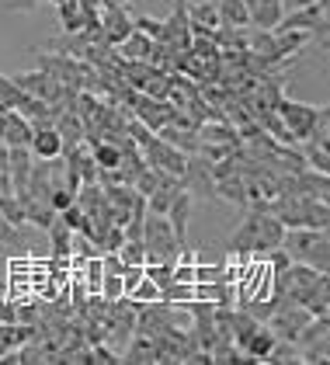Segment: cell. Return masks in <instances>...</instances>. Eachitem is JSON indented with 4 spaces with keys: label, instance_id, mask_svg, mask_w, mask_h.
<instances>
[{
    "label": "cell",
    "instance_id": "cell-1",
    "mask_svg": "<svg viewBox=\"0 0 330 365\" xmlns=\"http://www.w3.org/2000/svg\"><path fill=\"white\" fill-rule=\"evenodd\" d=\"M282 251L289 254V261L309 264L316 272H330V240L327 230H306V226H292L282 237Z\"/></svg>",
    "mask_w": 330,
    "mask_h": 365
},
{
    "label": "cell",
    "instance_id": "cell-2",
    "mask_svg": "<svg viewBox=\"0 0 330 365\" xmlns=\"http://www.w3.org/2000/svg\"><path fill=\"white\" fill-rule=\"evenodd\" d=\"M143 247H146V261H167L174 264V257L181 254V240L174 233V226L164 212H150L143 216Z\"/></svg>",
    "mask_w": 330,
    "mask_h": 365
},
{
    "label": "cell",
    "instance_id": "cell-3",
    "mask_svg": "<svg viewBox=\"0 0 330 365\" xmlns=\"http://www.w3.org/2000/svg\"><path fill=\"white\" fill-rule=\"evenodd\" d=\"M327 115L324 105H303V101H292V98H282L278 101V118L285 125V133L292 136V143H303L313 136L316 122Z\"/></svg>",
    "mask_w": 330,
    "mask_h": 365
},
{
    "label": "cell",
    "instance_id": "cell-4",
    "mask_svg": "<svg viewBox=\"0 0 330 365\" xmlns=\"http://www.w3.org/2000/svg\"><path fill=\"white\" fill-rule=\"evenodd\" d=\"M139 153H143V160H146V164H150L153 170H160V174H170V178H177V181H181L188 153H181L177 146H170L167 140H160V136L153 133V136H150L146 143H139Z\"/></svg>",
    "mask_w": 330,
    "mask_h": 365
},
{
    "label": "cell",
    "instance_id": "cell-5",
    "mask_svg": "<svg viewBox=\"0 0 330 365\" xmlns=\"http://www.w3.org/2000/svg\"><path fill=\"white\" fill-rule=\"evenodd\" d=\"M181 188L192 198H216V174H212V160L202 153H188L185 160V174H181Z\"/></svg>",
    "mask_w": 330,
    "mask_h": 365
},
{
    "label": "cell",
    "instance_id": "cell-6",
    "mask_svg": "<svg viewBox=\"0 0 330 365\" xmlns=\"http://www.w3.org/2000/svg\"><path fill=\"white\" fill-rule=\"evenodd\" d=\"M268 327H272V334L278 341H292L296 344V337L303 331L306 324H309V309L299 307V303H289V299H282L275 309H272V317L264 320Z\"/></svg>",
    "mask_w": 330,
    "mask_h": 365
},
{
    "label": "cell",
    "instance_id": "cell-7",
    "mask_svg": "<svg viewBox=\"0 0 330 365\" xmlns=\"http://www.w3.org/2000/svg\"><path fill=\"white\" fill-rule=\"evenodd\" d=\"M278 29L313 31V35H320V49H327V0H316V4L299 7V11H285Z\"/></svg>",
    "mask_w": 330,
    "mask_h": 365
},
{
    "label": "cell",
    "instance_id": "cell-8",
    "mask_svg": "<svg viewBox=\"0 0 330 365\" xmlns=\"http://www.w3.org/2000/svg\"><path fill=\"white\" fill-rule=\"evenodd\" d=\"M98 35H101L108 46H122V42L133 35V18L122 11V4H108V7L98 14Z\"/></svg>",
    "mask_w": 330,
    "mask_h": 365
},
{
    "label": "cell",
    "instance_id": "cell-9",
    "mask_svg": "<svg viewBox=\"0 0 330 365\" xmlns=\"http://www.w3.org/2000/svg\"><path fill=\"white\" fill-rule=\"evenodd\" d=\"M28 150L35 160H56V157H63V136L56 133V125H31Z\"/></svg>",
    "mask_w": 330,
    "mask_h": 365
},
{
    "label": "cell",
    "instance_id": "cell-10",
    "mask_svg": "<svg viewBox=\"0 0 330 365\" xmlns=\"http://www.w3.org/2000/svg\"><path fill=\"white\" fill-rule=\"evenodd\" d=\"M247 14L254 29L275 31L282 25V18H285V4L282 0H247Z\"/></svg>",
    "mask_w": 330,
    "mask_h": 365
},
{
    "label": "cell",
    "instance_id": "cell-11",
    "mask_svg": "<svg viewBox=\"0 0 330 365\" xmlns=\"http://www.w3.org/2000/svg\"><path fill=\"white\" fill-rule=\"evenodd\" d=\"M31 164H35V157H31L28 146H7V174H11V188H14V195L25 192Z\"/></svg>",
    "mask_w": 330,
    "mask_h": 365
},
{
    "label": "cell",
    "instance_id": "cell-12",
    "mask_svg": "<svg viewBox=\"0 0 330 365\" xmlns=\"http://www.w3.org/2000/svg\"><path fill=\"white\" fill-rule=\"evenodd\" d=\"M257 212H261V209H254V205H250L247 216H244V223H240V230L230 237V251L240 254V257L254 254V247H257Z\"/></svg>",
    "mask_w": 330,
    "mask_h": 365
},
{
    "label": "cell",
    "instance_id": "cell-13",
    "mask_svg": "<svg viewBox=\"0 0 330 365\" xmlns=\"http://www.w3.org/2000/svg\"><path fill=\"white\" fill-rule=\"evenodd\" d=\"M188 29L192 35H212L220 29V14H216V4H188Z\"/></svg>",
    "mask_w": 330,
    "mask_h": 365
},
{
    "label": "cell",
    "instance_id": "cell-14",
    "mask_svg": "<svg viewBox=\"0 0 330 365\" xmlns=\"http://www.w3.org/2000/svg\"><path fill=\"white\" fill-rule=\"evenodd\" d=\"M0 136L7 146H28L31 143V122H28L21 112H4V129H0Z\"/></svg>",
    "mask_w": 330,
    "mask_h": 365
},
{
    "label": "cell",
    "instance_id": "cell-15",
    "mask_svg": "<svg viewBox=\"0 0 330 365\" xmlns=\"http://www.w3.org/2000/svg\"><path fill=\"white\" fill-rule=\"evenodd\" d=\"M122 362L129 365H146V362H157V341L150 334H133L129 344L122 348Z\"/></svg>",
    "mask_w": 330,
    "mask_h": 365
},
{
    "label": "cell",
    "instance_id": "cell-16",
    "mask_svg": "<svg viewBox=\"0 0 330 365\" xmlns=\"http://www.w3.org/2000/svg\"><path fill=\"white\" fill-rule=\"evenodd\" d=\"M296 192H299V195L324 198V202H327V195H330V178L324 174V170L303 168L299 174H296Z\"/></svg>",
    "mask_w": 330,
    "mask_h": 365
},
{
    "label": "cell",
    "instance_id": "cell-17",
    "mask_svg": "<svg viewBox=\"0 0 330 365\" xmlns=\"http://www.w3.org/2000/svg\"><path fill=\"white\" fill-rule=\"evenodd\" d=\"M216 198L247 209V185H244V174H222V178H216Z\"/></svg>",
    "mask_w": 330,
    "mask_h": 365
},
{
    "label": "cell",
    "instance_id": "cell-18",
    "mask_svg": "<svg viewBox=\"0 0 330 365\" xmlns=\"http://www.w3.org/2000/svg\"><path fill=\"white\" fill-rule=\"evenodd\" d=\"M275 341L278 337L272 334V327H268V324H261V327L254 331V337L247 341V348H244V362H264Z\"/></svg>",
    "mask_w": 330,
    "mask_h": 365
},
{
    "label": "cell",
    "instance_id": "cell-19",
    "mask_svg": "<svg viewBox=\"0 0 330 365\" xmlns=\"http://www.w3.org/2000/svg\"><path fill=\"white\" fill-rule=\"evenodd\" d=\"M216 14H220V25H230V29L250 25L247 0H216Z\"/></svg>",
    "mask_w": 330,
    "mask_h": 365
},
{
    "label": "cell",
    "instance_id": "cell-20",
    "mask_svg": "<svg viewBox=\"0 0 330 365\" xmlns=\"http://www.w3.org/2000/svg\"><path fill=\"white\" fill-rule=\"evenodd\" d=\"M46 233H49V240H53V261H66V257L73 254V230H66V223L56 216L53 226H49Z\"/></svg>",
    "mask_w": 330,
    "mask_h": 365
},
{
    "label": "cell",
    "instance_id": "cell-21",
    "mask_svg": "<svg viewBox=\"0 0 330 365\" xmlns=\"http://www.w3.org/2000/svg\"><path fill=\"white\" fill-rule=\"evenodd\" d=\"M160 299L164 303H170V307H185V303H192L195 299V282H170V285H164L160 289Z\"/></svg>",
    "mask_w": 330,
    "mask_h": 365
},
{
    "label": "cell",
    "instance_id": "cell-22",
    "mask_svg": "<svg viewBox=\"0 0 330 365\" xmlns=\"http://www.w3.org/2000/svg\"><path fill=\"white\" fill-rule=\"evenodd\" d=\"M303 160L306 168L313 170H330V157H327V143H316V140H303Z\"/></svg>",
    "mask_w": 330,
    "mask_h": 365
},
{
    "label": "cell",
    "instance_id": "cell-23",
    "mask_svg": "<svg viewBox=\"0 0 330 365\" xmlns=\"http://www.w3.org/2000/svg\"><path fill=\"white\" fill-rule=\"evenodd\" d=\"M125 299H133L136 307H143V303H157V299H160V285L153 279H146V272H143V279L125 292Z\"/></svg>",
    "mask_w": 330,
    "mask_h": 365
},
{
    "label": "cell",
    "instance_id": "cell-24",
    "mask_svg": "<svg viewBox=\"0 0 330 365\" xmlns=\"http://www.w3.org/2000/svg\"><path fill=\"white\" fill-rule=\"evenodd\" d=\"M0 247H28L25 226H14L4 212H0Z\"/></svg>",
    "mask_w": 330,
    "mask_h": 365
},
{
    "label": "cell",
    "instance_id": "cell-25",
    "mask_svg": "<svg viewBox=\"0 0 330 365\" xmlns=\"http://www.w3.org/2000/svg\"><path fill=\"white\" fill-rule=\"evenodd\" d=\"M25 98L28 94L14 84V77H4V73H0V101H4V108H21Z\"/></svg>",
    "mask_w": 330,
    "mask_h": 365
},
{
    "label": "cell",
    "instance_id": "cell-26",
    "mask_svg": "<svg viewBox=\"0 0 330 365\" xmlns=\"http://www.w3.org/2000/svg\"><path fill=\"white\" fill-rule=\"evenodd\" d=\"M115 254L122 257V264H146V247H143V237L122 240V247H118Z\"/></svg>",
    "mask_w": 330,
    "mask_h": 365
},
{
    "label": "cell",
    "instance_id": "cell-27",
    "mask_svg": "<svg viewBox=\"0 0 330 365\" xmlns=\"http://www.w3.org/2000/svg\"><path fill=\"white\" fill-rule=\"evenodd\" d=\"M282 4H285V11H299V7H309L316 0H282Z\"/></svg>",
    "mask_w": 330,
    "mask_h": 365
},
{
    "label": "cell",
    "instance_id": "cell-28",
    "mask_svg": "<svg viewBox=\"0 0 330 365\" xmlns=\"http://www.w3.org/2000/svg\"><path fill=\"white\" fill-rule=\"evenodd\" d=\"M0 129H4V112H0ZM0 143H4V136H0Z\"/></svg>",
    "mask_w": 330,
    "mask_h": 365
}]
</instances>
